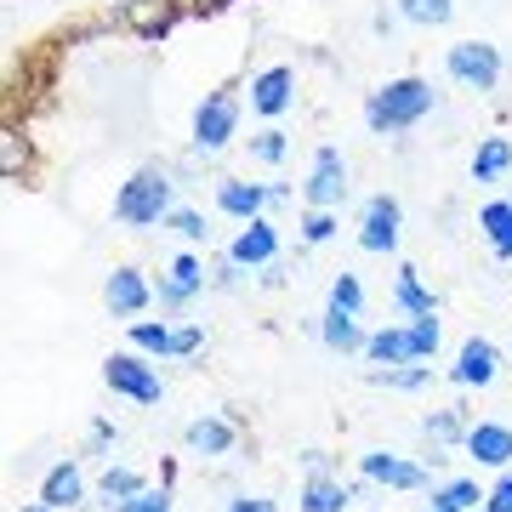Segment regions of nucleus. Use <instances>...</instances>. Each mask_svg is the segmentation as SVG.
<instances>
[{"instance_id":"obj_24","label":"nucleus","mask_w":512,"mask_h":512,"mask_svg":"<svg viewBox=\"0 0 512 512\" xmlns=\"http://www.w3.org/2000/svg\"><path fill=\"white\" fill-rule=\"evenodd\" d=\"M467 177L473 183H501V177H512V137H501V131L478 137L473 160H467Z\"/></svg>"},{"instance_id":"obj_49","label":"nucleus","mask_w":512,"mask_h":512,"mask_svg":"<svg viewBox=\"0 0 512 512\" xmlns=\"http://www.w3.org/2000/svg\"><path fill=\"white\" fill-rule=\"evenodd\" d=\"M427 512H433V507H427Z\"/></svg>"},{"instance_id":"obj_14","label":"nucleus","mask_w":512,"mask_h":512,"mask_svg":"<svg viewBox=\"0 0 512 512\" xmlns=\"http://www.w3.org/2000/svg\"><path fill=\"white\" fill-rule=\"evenodd\" d=\"M359 478H365L370 490H399V495L433 484V473H427L421 461L399 456V450H365V456H359Z\"/></svg>"},{"instance_id":"obj_39","label":"nucleus","mask_w":512,"mask_h":512,"mask_svg":"<svg viewBox=\"0 0 512 512\" xmlns=\"http://www.w3.org/2000/svg\"><path fill=\"white\" fill-rule=\"evenodd\" d=\"M114 444H120V427L109 416H92V427H86V456H103Z\"/></svg>"},{"instance_id":"obj_17","label":"nucleus","mask_w":512,"mask_h":512,"mask_svg":"<svg viewBox=\"0 0 512 512\" xmlns=\"http://www.w3.org/2000/svg\"><path fill=\"white\" fill-rule=\"evenodd\" d=\"M359 495H365V478L342 484V473H308L296 490V512H348Z\"/></svg>"},{"instance_id":"obj_12","label":"nucleus","mask_w":512,"mask_h":512,"mask_svg":"<svg viewBox=\"0 0 512 512\" xmlns=\"http://www.w3.org/2000/svg\"><path fill=\"white\" fill-rule=\"evenodd\" d=\"M404 239V205L399 194H370L365 211H359V251L370 256H393Z\"/></svg>"},{"instance_id":"obj_46","label":"nucleus","mask_w":512,"mask_h":512,"mask_svg":"<svg viewBox=\"0 0 512 512\" xmlns=\"http://www.w3.org/2000/svg\"><path fill=\"white\" fill-rule=\"evenodd\" d=\"M262 285H268V291H279V285H285V262H268V268H262Z\"/></svg>"},{"instance_id":"obj_47","label":"nucleus","mask_w":512,"mask_h":512,"mask_svg":"<svg viewBox=\"0 0 512 512\" xmlns=\"http://www.w3.org/2000/svg\"><path fill=\"white\" fill-rule=\"evenodd\" d=\"M393 23H399V12H376V18H370V29H376V35H393Z\"/></svg>"},{"instance_id":"obj_5","label":"nucleus","mask_w":512,"mask_h":512,"mask_svg":"<svg viewBox=\"0 0 512 512\" xmlns=\"http://www.w3.org/2000/svg\"><path fill=\"white\" fill-rule=\"evenodd\" d=\"M444 74H450V86L473 97H490L501 92V74H507V57L495 40H456L450 52H444Z\"/></svg>"},{"instance_id":"obj_4","label":"nucleus","mask_w":512,"mask_h":512,"mask_svg":"<svg viewBox=\"0 0 512 512\" xmlns=\"http://www.w3.org/2000/svg\"><path fill=\"white\" fill-rule=\"evenodd\" d=\"M103 18L114 35L137 40V46H165L188 23V0H114Z\"/></svg>"},{"instance_id":"obj_26","label":"nucleus","mask_w":512,"mask_h":512,"mask_svg":"<svg viewBox=\"0 0 512 512\" xmlns=\"http://www.w3.org/2000/svg\"><path fill=\"white\" fill-rule=\"evenodd\" d=\"M393 308L404 319H421V313H439V296L421 285V268L416 262H399V274H393Z\"/></svg>"},{"instance_id":"obj_28","label":"nucleus","mask_w":512,"mask_h":512,"mask_svg":"<svg viewBox=\"0 0 512 512\" xmlns=\"http://www.w3.org/2000/svg\"><path fill=\"white\" fill-rule=\"evenodd\" d=\"M467 427H473V421H467L461 404H439V410H427V416H421V433L433 439V450H461Z\"/></svg>"},{"instance_id":"obj_3","label":"nucleus","mask_w":512,"mask_h":512,"mask_svg":"<svg viewBox=\"0 0 512 512\" xmlns=\"http://www.w3.org/2000/svg\"><path fill=\"white\" fill-rule=\"evenodd\" d=\"M239 120H245V92H239L234 80L211 86V92L194 103V120H188V148H194V160H217L222 148L239 137Z\"/></svg>"},{"instance_id":"obj_38","label":"nucleus","mask_w":512,"mask_h":512,"mask_svg":"<svg viewBox=\"0 0 512 512\" xmlns=\"http://www.w3.org/2000/svg\"><path fill=\"white\" fill-rule=\"evenodd\" d=\"M239 285H245V268H239L234 256H228V251H222V256H211V291H222V296H228V291H239Z\"/></svg>"},{"instance_id":"obj_32","label":"nucleus","mask_w":512,"mask_h":512,"mask_svg":"<svg viewBox=\"0 0 512 512\" xmlns=\"http://www.w3.org/2000/svg\"><path fill=\"white\" fill-rule=\"evenodd\" d=\"M245 148H251L256 165H268V171H274V165L291 160V131H285V126H262V131L245 137Z\"/></svg>"},{"instance_id":"obj_6","label":"nucleus","mask_w":512,"mask_h":512,"mask_svg":"<svg viewBox=\"0 0 512 512\" xmlns=\"http://www.w3.org/2000/svg\"><path fill=\"white\" fill-rule=\"evenodd\" d=\"M205 291H211V262H205L194 245H183L177 256H165L160 279H154V302H160V313H188Z\"/></svg>"},{"instance_id":"obj_42","label":"nucleus","mask_w":512,"mask_h":512,"mask_svg":"<svg viewBox=\"0 0 512 512\" xmlns=\"http://www.w3.org/2000/svg\"><path fill=\"white\" fill-rule=\"evenodd\" d=\"M234 6H245V0H188V18L211 23V18H222V12H234Z\"/></svg>"},{"instance_id":"obj_30","label":"nucleus","mask_w":512,"mask_h":512,"mask_svg":"<svg viewBox=\"0 0 512 512\" xmlns=\"http://www.w3.org/2000/svg\"><path fill=\"white\" fill-rule=\"evenodd\" d=\"M393 12L410 29H444V23L456 18V0H393Z\"/></svg>"},{"instance_id":"obj_10","label":"nucleus","mask_w":512,"mask_h":512,"mask_svg":"<svg viewBox=\"0 0 512 512\" xmlns=\"http://www.w3.org/2000/svg\"><path fill=\"white\" fill-rule=\"evenodd\" d=\"M296 69L291 63H268V69H256L251 74V92H245V103H251L256 120H268V126H279L285 114L296 109Z\"/></svg>"},{"instance_id":"obj_50","label":"nucleus","mask_w":512,"mask_h":512,"mask_svg":"<svg viewBox=\"0 0 512 512\" xmlns=\"http://www.w3.org/2000/svg\"><path fill=\"white\" fill-rule=\"evenodd\" d=\"M507 359H512V353H507Z\"/></svg>"},{"instance_id":"obj_43","label":"nucleus","mask_w":512,"mask_h":512,"mask_svg":"<svg viewBox=\"0 0 512 512\" xmlns=\"http://www.w3.org/2000/svg\"><path fill=\"white\" fill-rule=\"evenodd\" d=\"M484 512H512V467L490 484V495H484Z\"/></svg>"},{"instance_id":"obj_29","label":"nucleus","mask_w":512,"mask_h":512,"mask_svg":"<svg viewBox=\"0 0 512 512\" xmlns=\"http://www.w3.org/2000/svg\"><path fill=\"white\" fill-rule=\"evenodd\" d=\"M137 490H148V478L137 473V467H126V461H109V467L97 473V501H103L109 512L120 507V501H131Z\"/></svg>"},{"instance_id":"obj_21","label":"nucleus","mask_w":512,"mask_h":512,"mask_svg":"<svg viewBox=\"0 0 512 512\" xmlns=\"http://www.w3.org/2000/svg\"><path fill=\"white\" fill-rule=\"evenodd\" d=\"M365 365L370 370H393V365H421L416 342H410V325H382L365 336Z\"/></svg>"},{"instance_id":"obj_34","label":"nucleus","mask_w":512,"mask_h":512,"mask_svg":"<svg viewBox=\"0 0 512 512\" xmlns=\"http://www.w3.org/2000/svg\"><path fill=\"white\" fill-rule=\"evenodd\" d=\"M165 234H177L183 245H194V251H200V245H211V222H205L200 205H177V211L165 217Z\"/></svg>"},{"instance_id":"obj_18","label":"nucleus","mask_w":512,"mask_h":512,"mask_svg":"<svg viewBox=\"0 0 512 512\" xmlns=\"http://www.w3.org/2000/svg\"><path fill=\"white\" fill-rule=\"evenodd\" d=\"M461 456L490 467V473H507L512 467V427L507 421H473L467 439H461Z\"/></svg>"},{"instance_id":"obj_36","label":"nucleus","mask_w":512,"mask_h":512,"mask_svg":"<svg viewBox=\"0 0 512 512\" xmlns=\"http://www.w3.org/2000/svg\"><path fill=\"white\" fill-rule=\"evenodd\" d=\"M325 308H342V313H365V285H359V274H330V302Z\"/></svg>"},{"instance_id":"obj_15","label":"nucleus","mask_w":512,"mask_h":512,"mask_svg":"<svg viewBox=\"0 0 512 512\" xmlns=\"http://www.w3.org/2000/svg\"><path fill=\"white\" fill-rule=\"evenodd\" d=\"M507 370V353L495 348L490 336H467L456 348V365H450V382L461 387V393H484V387H495V376Z\"/></svg>"},{"instance_id":"obj_25","label":"nucleus","mask_w":512,"mask_h":512,"mask_svg":"<svg viewBox=\"0 0 512 512\" xmlns=\"http://www.w3.org/2000/svg\"><path fill=\"white\" fill-rule=\"evenodd\" d=\"M478 239L490 245L495 262H512V194L478 205Z\"/></svg>"},{"instance_id":"obj_31","label":"nucleus","mask_w":512,"mask_h":512,"mask_svg":"<svg viewBox=\"0 0 512 512\" xmlns=\"http://www.w3.org/2000/svg\"><path fill=\"white\" fill-rule=\"evenodd\" d=\"M370 387H387V393H427L433 387V365H393V370H370Z\"/></svg>"},{"instance_id":"obj_16","label":"nucleus","mask_w":512,"mask_h":512,"mask_svg":"<svg viewBox=\"0 0 512 512\" xmlns=\"http://www.w3.org/2000/svg\"><path fill=\"white\" fill-rule=\"evenodd\" d=\"M222 251L234 256V262L245 268V274H256V268H268V262H279V251H285V245H279V222H274V217L239 222V228H234V239H228Z\"/></svg>"},{"instance_id":"obj_9","label":"nucleus","mask_w":512,"mask_h":512,"mask_svg":"<svg viewBox=\"0 0 512 512\" xmlns=\"http://www.w3.org/2000/svg\"><path fill=\"white\" fill-rule=\"evenodd\" d=\"M353 194V171L348 154L336 143H319L308 160V177H302V205H319V211H342V200Z\"/></svg>"},{"instance_id":"obj_23","label":"nucleus","mask_w":512,"mask_h":512,"mask_svg":"<svg viewBox=\"0 0 512 512\" xmlns=\"http://www.w3.org/2000/svg\"><path fill=\"white\" fill-rule=\"evenodd\" d=\"M484 484L478 478H433L427 484V507L433 512H484Z\"/></svg>"},{"instance_id":"obj_40","label":"nucleus","mask_w":512,"mask_h":512,"mask_svg":"<svg viewBox=\"0 0 512 512\" xmlns=\"http://www.w3.org/2000/svg\"><path fill=\"white\" fill-rule=\"evenodd\" d=\"M200 348H205V325H200V319L177 325V353H171V359H194Z\"/></svg>"},{"instance_id":"obj_48","label":"nucleus","mask_w":512,"mask_h":512,"mask_svg":"<svg viewBox=\"0 0 512 512\" xmlns=\"http://www.w3.org/2000/svg\"><path fill=\"white\" fill-rule=\"evenodd\" d=\"M18 512H57V507H46V501H40V495H35V501H23Z\"/></svg>"},{"instance_id":"obj_45","label":"nucleus","mask_w":512,"mask_h":512,"mask_svg":"<svg viewBox=\"0 0 512 512\" xmlns=\"http://www.w3.org/2000/svg\"><path fill=\"white\" fill-rule=\"evenodd\" d=\"M177 478H183V467H177V456H165L160 461V484L165 490H177Z\"/></svg>"},{"instance_id":"obj_2","label":"nucleus","mask_w":512,"mask_h":512,"mask_svg":"<svg viewBox=\"0 0 512 512\" xmlns=\"http://www.w3.org/2000/svg\"><path fill=\"white\" fill-rule=\"evenodd\" d=\"M171 211H177V177H171V165H160V160L137 165L126 183L114 188V222L131 228V234L165 228Z\"/></svg>"},{"instance_id":"obj_1","label":"nucleus","mask_w":512,"mask_h":512,"mask_svg":"<svg viewBox=\"0 0 512 512\" xmlns=\"http://www.w3.org/2000/svg\"><path fill=\"white\" fill-rule=\"evenodd\" d=\"M439 109V92L427 74H393L376 92H365V126L370 137H404Z\"/></svg>"},{"instance_id":"obj_13","label":"nucleus","mask_w":512,"mask_h":512,"mask_svg":"<svg viewBox=\"0 0 512 512\" xmlns=\"http://www.w3.org/2000/svg\"><path fill=\"white\" fill-rule=\"evenodd\" d=\"M35 177H40V143L29 137V126L18 114L6 109V126H0V183L35 188Z\"/></svg>"},{"instance_id":"obj_20","label":"nucleus","mask_w":512,"mask_h":512,"mask_svg":"<svg viewBox=\"0 0 512 512\" xmlns=\"http://www.w3.org/2000/svg\"><path fill=\"white\" fill-rule=\"evenodd\" d=\"M268 183H251V177H222L217 183V211L228 222H256L268 217Z\"/></svg>"},{"instance_id":"obj_11","label":"nucleus","mask_w":512,"mask_h":512,"mask_svg":"<svg viewBox=\"0 0 512 512\" xmlns=\"http://www.w3.org/2000/svg\"><path fill=\"white\" fill-rule=\"evenodd\" d=\"M103 308L114 313V319H143L148 308H154V279L137 268V262H114L109 274H103Z\"/></svg>"},{"instance_id":"obj_19","label":"nucleus","mask_w":512,"mask_h":512,"mask_svg":"<svg viewBox=\"0 0 512 512\" xmlns=\"http://www.w3.org/2000/svg\"><path fill=\"white\" fill-rule=\"evenodd\" d=\"M40 501L46 507H57V512H74V507H86V467L80 461H52L46 473H40Z\"/></svg>"},{"instance_id":"obj_7","label":"nucleus","mask_w":512,"mask_h":512,"mask_svg":"<svg viewBox=\"0 0 512 512\" xmlns=\"http://www.w3.org/2000/svg\"><path fill=\"white\" fill-rule=\"evenodd\" d=\"M245 433H251V416H245L239 404H222V410H205V416L188 421L183 450L188 456H205V461H222V456H234L239 444H245Z\"/></svg>"},{"instance_id":"obj_41","label":"nucleus","mask_w":512,"mask_h":512,"mask_svg":"<svg viewBox=\"0 0 512 512\" xmlns=\"http://www.w3.org/2000/svg\"><path fill=\"white\" fill-rule=\"evenodd\" d=\"M222 512H279V501H274V495L239 490V495H228V501H222Z\"/></svg>"},{"instance_id":"obj_22","label":"nucleus","mask_w":512,"mask_h":512,"mask_svg":"<svg viewBox=\"0 0 512 512\" xmlns=\"http://www.w3.org/2000/svg\"><path fill=\"white\" fill-rule=\"evenodd\" d=\"M313 330H319L325 353H336V359H348V353H365V336H370V330L359 325V313H342V308H325Z\"/></svg>"},{"instance_id":"obj_33","label":"nucleus","mask_w":512,"mask_h":512,"mask_svg":"<svg viewBox=\"0 0 512 512\" xmlns=\"http://www.w3.org/2000/svg\"><path fill=\"white\" fill-rule=\"evenodd\" d=\"M336 228H342V217H336V211H319V205H302V217H296L302 251H319V245H330V239H336Z\"/></svg>"},{"instance_id":"obj_44","label":"nucleus","mask_w":512,"mask_h":512,"mask_svg":"<svg viewBox=\"0 0 512 512\" xmlns=\"http://www.w3.org/2000/svg\"><path fill=\"white\" fill-rule=\"evenodd\" d=\"M296 461H302V478L308 473H336V456H330V450H302Z\"/></svg>"},{"instance_id":"obj_27","label":"nucleus","mask_w":512,"mask_h":512,"mask_svg":"<svg viewBox=\"0 0 512 512\" xmlns=\"http://www.w3.org/2000/svg\"><path fill=\"white\" fill-rule=\"evenodd\" d=\"M126 342L137 353H148V359H171L177 353V319H131Z\"/></svg>"},{"instance_id":"obj_8","label":"nucleus","mask_w":512,"mask_h":512,"mask_svg":"<svg viewBox=\"0 0 512 512\" xmlns=\"http://www.w3.org/2000/svg\"><path fill=\"white\" fill-rule=\"evenodd\" d=\"M160 359H148L137 348H120L103 359V387H109L114 399H131V404H160L165 399V382H160Z\"/></svg>"},{"instance_id":"obj_35","label":"nucleus","mask_w":512,"mask_h":512,"mask_svg":"<svg viewBox=\"0 0 512 512\" xmlns=\"http://www.w3.org/2000/svg\"><path fill=\"white\" fill-rule=\"evenodd\" d=\"M410 342H416V359L421 365H433L444 348V325H439V313H421V319H410Z\"/></svg>"},{"instance_id":"obj_37","label":"nucleus","mask_w":512,"mask_h":512,"mask_svg":"<svg viewBox=\"0 0 512 512\" xmlns=\"http://www.w3.org/2000/svg\"><path fill=\"white\" fill-rule=\"evenodd\" d=\"M114 512H177V490H165V484H148V490H137L131 501H120Z\"/></svg>"}]
</instances>
